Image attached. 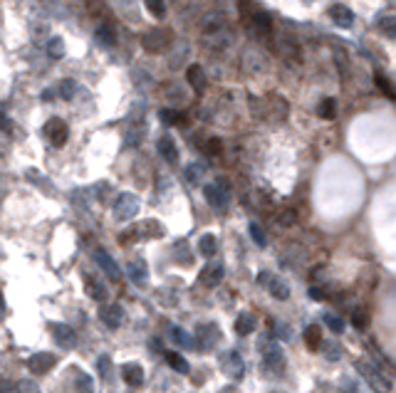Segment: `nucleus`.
<instances>
[{
    "label": "nucleus",
    "instance_id": "1",
    "mask_svg": "<svg viewBox=\"0 0 396 393\" xmlns=\"http://www.w3.org/2000/svg\"><path fill=\"white\" fill-rule=\"evenodd\" d=\"M43 134L47 136V141H50L52 146H57V149H60V146H65V143H67L70 129H67V124H65L62 119H57V116H55V119H50V121L43 127Z\"/></svg>",
    "mask_w": 396,
    "mask_h": 393
},
{
    "label": "nucleus",
    "instance_id": "2",
    "mask_svg": "<svg viewBox=\"0 0 396 393\" xmlns=\"http://www.w3.org/2000/svg\"><path fill=\"white\" fill-rule=\"evenodd\" d=\"M55 356L52 354H47V351H43V354H32L28 359V368L35 374V376H43V374H47V371H52V366H55Z\"/></svg>",
    "mask_w": 396,
    "mask_h": 393
},
{
    "label": "nucleus",
    "instance_id": "3",
    "mask_svg": "<svg viewBox=\"0 0 396 393\" xmlns=\"http://www.w3.org/2000/svg\"><path fill=\"white\" fill-rule=\"evenodd\" d=\"M99 317H102V322L107 324L109 329H116L122 324V319H124V312H122V307H116V304H107V307H102Z\"/></svg>",
    "mask_w": 396,
    "mask_h": 393
},
{
    "label": "nucleus",
    "instance_id": "4",
    "mask_svg": "<svg viewBox=\"0 0 396 393\" xmlns=\"http://www.w3.org/2000/svg\"><path fill=\"white\" fill-rule=\"evenodd\" d=\"M122 376L129 386H142L144 383V371L139 364H124L122 366Z\"/></svg>",
    "mask_w": 396,
    "mask_h": 393
},
{
    "label": "nucleus",
    "instance_id": "5",
    "mask_svg": "<svg viewBox=\"0 0 396 393\" xmlns=\"http://www.w3.org/2000/svg\"><path fill=\"white\" fill-rule=\"evenodd\" d=\"M97 260H99V265H102L104 270H107V275H109V277H114V280H119V270H116V265L112 262V257H109V255L104 253V250H99V253H97Z\"/></svg>",
    "mask_w": 396,
    "mask_h": 393
},
{
    "label": "nucleus",
    "instance_id": "6",
    "mask_svg": "<svg viewBox=\"0 0 396 393\" xmlns=\"http://www.w3.org/2000/svg\"><path fill=\"white\" fill-rule=\"evenodd\" d=\"M85 284H87V292L94 297L97 302H102V299L107 297V289H104L102 284H97V280H94V277H89V275H87V277H85Z\"/></svg>",
    "mask_w": 396,
    "mask_h": 393
},
{
    "label": "nucleus",
    "instance_id": "7",
    "mask_svg": "<svg viewBox=\"0 0 396 393\" xmlns=\"http://www.w3.org/2000/svg\"><path fill=\"white\" fill-rule=\"evenodd\" d=\"M55 334H57V341H62L65 346H72V341H74V332H72L70 326H65V324H57V326H55Z\"/></svg>",
    "mask_w": 396,
    "mask_h": 393
},
{
    "label": "nucleus",
    "instance_id": "8",
    "mask_svg": "<svg viewBox=\"0 0 396 393\" xmlns=\"http://www.w3.org/2000/svg\"><path fill=\"white\" fill-rule=\"evenodd\" d=\"M159 151L166 156L171 163L179 158V154H176V149H173V141H171V139H161V141H159Z\"/></svg>",
    "mask_w": 396,
    "mask_h": 393
},
{
    "label": "nucleus",
    "instance_id": "9",
    "mask_svg": "<svg viewBox=\"0 0 396 393\" xmlns=\"http://www.w3.org/2000/svg\"><path fill=\"white\" fill-rule=\"evenodd\" d=\"M166 361H169V366H171V368H176L179 374H186V371H188V364H186L179 354H173V351H169V354H166Z\"/></svg>",
    "mask_w": 396,
    "mask_h": 393
},
{
    "label": "nucleus",
    "instance_id": "10",
    "mask_svg": "<svg viewBox=\"0 0 396 393\" xmlns=\"http://www.w3.org/2000/svg\"><path fill=\"white\" fill-rule=\"evenodd\" d=\"M188 82L193 85V89H196V92H201V89H203V72H201V67H196V65H193V67L188 70Z\"/></svg>",
    "mask_w": 396,
    "mask_h": 393
},
{
    "label": "nucleus",
    "instance_id": "11",
    "mask_svg": "<svg viewBox=\"0 0 396 393\" xmlns=\"http://www.w3.org/2000/svg\"><path fill=\"white\" fill-rule=\"evenodd\" d=\"M305 337H307V346H310V349H317V346H320V337H322V329H320V326H310V329L305 332Z\"/></svg>",
    "mask_w": 396,
    "mask_h": 393
},
{
    "label": "nucleus",
    "instance_id": "12",
    "mask_svg": "<svg viewBox=\"0 0 396 393\" xmlns=\"http://www.w3.org/2000/svg\"><path fill=\"white\" fill-rule=\"evenodd\" d=\"M144 3H146L149 13L154 15V17H164V13H166V5H164V0H144Z\"/></svg>",
    "mask_w": 396,
    "mask_h": 393
},
{
    "label": "nucleus",
    "instance_id": "13",
    "mask_svg": "<svg viewBox=\"0 0 396 393\" xmlns=\"http://www.w3.org/2000/svg\"><path fill=\"white\" fill-rule=\"evenodd\" d=\"M198 247H201V253L206 255V257H213V255H215V240H213L211 235H206V238H201V245H198Z\"/></svg>",
    "mask_w": 396,
    "mask_h": 393
},
{
    "label": "nucleus",
    "instance_id": "14",
    "mask_svg": "<svg viewBox=\"0 0 396 393\" xmlns=\"http://www.w3.org/2000/svg\"><path fill=\"white\" fill-rule=\"evenodd\" d=\"M129 272H131V277L136 282L146 280V267H144V262H131V265H129Z\"/></svg>",
    "mask_w": 396,
    "mask_h": 393
},
{
    "label": "nucleus",
    "instance_id": "15",
    "mask_svg": "<svg viewBox=\"0 0 396 393\" xmlns=\"http://www.w3.org/2000/svg\"><path fill=\"white\" fill-rule=\"evenodd\" d=\"M253 319H250V317H241V322H238V326H235V329H238V332H241V334H248V332H253Z\"/></svg>",
    "mask_w": 396,
    "mask_h": 393
},
{
    "label": "nucleus",
    "instance_id": "16",
    "mask_svg": "<svg viewBox=\"0 0 396 393\" xmlns=\"http://www.w3.org/2000/svg\"><path fill=\"white\" fill-rule=\"evenodd\" d=\"M17 393H40V388H37L35 381H23V383L17 386Z\"/></svg>",
    "mask_w": 396,
    "mask_h": 393
},
{
    "label": "nucleus",
    "instance_id": "17",
    "mask_svg": "<svg viewBox=\"0 0 396 393\" xmlns=\"http://www.w3.org/2000/svg\"><path fill=\"white\" fill-rule=\"evenodd\" d=\"M320 114H322L325 119H332V116H334V104H332V99H327L325 104L320 107Z\"/></svg>",
    "mask_w": 396,
    "mask_h": 393
},
{
    "label": "nucleus",
    "instance_id": "18",
    "mask_svg": "<svg viewBox=\"0 0 396 393\" xmlns=\"http://www.w3.org/2000/svg\"><path fill=\"white\" fill-rule=\"evenodd\" d=\"M218 275H223V270H221V267H213L211 272H206V282H208V284H215V282H218Z\"/></svg>",
    "mask_w": 396,
    "mask_h": 393
},
{
    "label": "nucleus",
    "instance_id": "19",
    "mask_svg": "<svg viewBox=\"0 0 396 393\" xmlns=\"http://www.w3.org/2000/svg\"><path fill=\"white\" fill-rule=\"evenodd\" d=\"M250 233H253V238L258 245H265V233H260V227L258 225H250Z\"/></svg>",
    "mask_w": 396,
    "mask_h": 393
},
{
    "label": "nucleus",
    "instance_id": "20",
    "mask_svg": "<svg viewBox=\"0 0 396 393\" xmlns=\"http://www.w3.org/2000/svg\"><path fill=\"white\" fill-rule=\"evenodd\" d=\"M272 292L280 297V299H285V297L290 295V292H287V287H285V284H280V282H275V284H272Z\"/></svg>",
    "mask_w": 396,
    "mask_h": 393
},
{
    "label": "nucleus",
    "instance_id": "21",
    "mask_svg": "<svg viewBox=\"0 0 396 393\" xmlns=\"http://www.w3.org/2000/svg\"><path fill=\"white\" fill-rule=\"evenodd\" d=\"M354 326H367V314L364 312H354Z\"/></svg>",
    "mask_w": 396,
    "mask_h": 393
},
{
    "label": "nucleus",
    "instance_id": "22",
    "mask_svg": "<svg viewBox=\"0 0 396 393\" xmlns=\"http://www.w3.org/2000/svg\"><path fill=\"white\" fill-rule=\"evenodd\" d=\"M327 324H329V326H332L334 332H340V329H342V326H340V322H337L334 317H327Z\"/></svg>",
    "mask_w": 396,
    "mask_h": 393
},
{
    "label": "nucleus",
    "instance_id": "23",
    "mask_svg": "<svg viewBox=\"0 0 396 393\" xmlns=\"http://www.w3.org/2000/svg\"><path fill=\"white\" fill-rule=\"evenodd\" d=\"M0 127H3V129H8V121H5L3 116H0Z\"/></svg>",
    "mask_w": 396,
    "mask_h": 393
},
{
    "label": "nucleus",
    "instance_id": "24",
    "mask_svg": "<svg viewBox=\"0 0 396 393\" xmlns=\"http://www.w3.org/2000/svg\"><path fill=\"white\" fill-rule=\"evenodd\" d=\"M0 314H3V295H0Z\"/></svg>",
    "mask_w": 396,
    "mask_h": 393
}]
</instances>
